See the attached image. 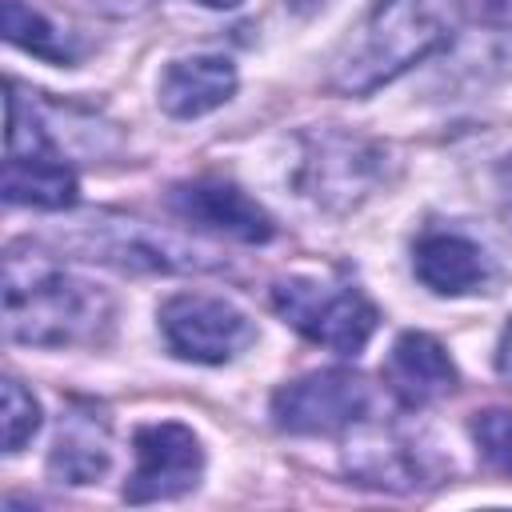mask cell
I'll return each mask as SVG.
<instances>
[{
	"mask_svg": "<svg viewBox=\"0 0 512 512\" xmlns=\"http://www.w3.org/2000/svg\"><path fill=\"white\" fill-rule=\"evenodd\" d=\"M112 324V300L52 264V256L12 244L4 256V332L36 348L96 344Z\"/></svg>",
	"mask_w": 512,
	"mask_h": 512,
	"instance_id": "obj_1",
	"label": "cell"
},
{
	"mask_svg": "<svg viewBox=\"0 0 512 512\" xmlns=\"http://www.w3.org/2000/svg\"><path fill=\"white\" fill-rule=\"evenodd\" d=\"M460 32V0H376L364 24L340 44L328 68V88L368 96L444 52Z\"/></svg>",
	"mask_w": 512,
	"mask_h": 512,
	"instance_id": "obj_2",
	"label": "cell"
},
{
	"mask_svg": "<svg viewBox=\"0 0 512 512\" xmlns=\"http://www.w3.org/2000/svg\"><path fill=\"white\" fill-rule=\"evenodd\" d=\"M272 308L312 344H324L328 352L356 356L372 332H376V308L364 300V292L348 284H320V280H280L272 288Z\"/></svg>",
	"mask_w": 512,
	"mask_h": 512,
	"instance_id": "obj_3",
	"label": "cell"
},
{
	"mask_svg": "<svg viewBox=\"0 0 512 512\" xmlns=\"http://www.w3.org/2000/svg\"><path fill=\"white\" fill-rule=\"evenodd\" d=\"M8 156H4V200L8 204H24V208H72L80 180L76 172L60 160V152L52 148V140L44 136V128L32 120L24 124L20 112V96H8Z\"/></svg>",
	"mask_w": 512,
	"mask_h": 512,
	"instance_id": "obj_4",
	"label": "cell"
},
{
	"mask_svg": "<svg viewBox=\"0 0 512 512\" xmlns=\"http://www.w3.org/2000/svg\"><path fill=\"white\" fill-rule=\"evenodd\" d=\"M160 332L172 356L192 364H224L256 340L252 320L236 304L220 296H200V292L168 296L160 304Z\"/></svg>",
	"mask_w": 512,
	"mask_h": 512,
	"instance_id": "obj_5",
	"label": "cell"
},
{
	"mask_svg": "<svg viewBox=\"0 0 512 512\" xmlns=\"http://www.w3.org/2000/svg\"><path fill=\"white\" fill-rule=\"evenodd\" d=\"M132 476L124 484L128 504H156V500H176L200 484L204 472V448L192 428L176 420L160 424H140L132 436Z\"/></svg>",
	"mask_w": 512,
	"mask_h": 512,
	"instance_id": "obj_6",
	"label": "cell"
},
{
	"mask_svg": "<svg viewBox=\"0 0 512 512\" xmlns=\"http://www.w3.org/2000/svg\"><path fill=\"white\" fill-rule=\"evenodd\" d=\"M368 408V384L364 376L348 368H320L308 372L272 396V420L284 432L300 436H332L352 428Z\"/></svg>",
	"mask_w": 512,
	"mask_h": 512,
	"instance_id": "obj_7",
	"label": "cell"
},
{
	"mask_svg": "<svg viewBox=\"0 0 512 512\" xmlns=\"http://www.w3.org/2000/svg\"><path fill=\"white\" fill-rule=\"evenodd\" d=\"M164 204L184 224L220 232V236L240 240V244H264V240L276 236L272 216L228 180H184V184H172Z\"/></svg>",
	"mask_w": 512,
	"mask_h": 512,
	"instance_id": "obj_8",
	"label": "cell"
},
{
	"mask_svg": "<svg viewBox=\"0 0 512 512\" xmlns=\"http://www.w3.org/2000/svg\"><path fill=\"white\" fill-rule=\"evenodd\" d=\"M384 380L404 408H428L456 388V364L448 360V352L436 336L400 332L388 352Z\"/></svg>",
	"mask_w": 512,
	"mask_h": 512,
	"instance_id": "obj_9",
	"label": "cell"
},
{
	"mask_svg": "<svg viewBox=\"0 0 512 512\" xmlns=\"http://www.w3.org/2000/svg\"><path fill=\"white\" fill-rule=\"evenodd\" d=\"M416 276L424 288L440 292V296H468L480 292L492 280V260L488 252L460 236V232H428L416 244Z\"/></svg>",
	"mask_w": 512,
	"mask_h": 512,
	"instance_id": "obj_10",
	"label": "cell"
},
{
	"mask_svg": "<svg viewBox=\"0 0 512 512\" xmlns=\"http://www.w3.org/2000/svg\"><path fill=\"white\" fill-rule=\"evenodd\" d=\"M232 92H236L232 60L200 52V56H184V60L168 64V72L160 80V108L168 116L192 120V116H204V112L220 108Z\"/></svg>",
	"mask_w": 512,
	"mask_h": 512,
	"instance_id": "obj_11",
	"label": "cell"
},
{
	"mask_svg": "<svg viewBox=\"0 0 512 512\" xmlns=\"http://www.w3.org/2000/svg\"><path fill=\"white\" fill-rule=\"evenodd\" d=\"M112 448H108V416L92 404L68 408L60 420L52 456H48V476L60 484H92L108 472Z\"/></svg>",
	"mask_w": 512,
	"mask_h": 512,
	"instance_id": "obj_12",
	"label": "cell"
},
{
	"mask_svg": "<svg viewBox=\"0 0 512 512\" xmlns=\"http://www.w3.org/2000/svg\"><path fill=\"white\" fill-rule=\"evenodd\" d=\"M0 20H4L8 44L24 48V52L48 60V64H68V60H72V52L64 48V40L52 32V24H48L36 8H28L24 0H4V4H0Z\"/></svg>",
	"mask_w": 512,
	"mask_h": 512,
	"instance_id": "obj_13",
	"label": "cell"
},
{
	"mask_svg": "<svg viewBox=\"0 0 512 512\" xmlns=\"http://www.w3.org/2000/svg\"><path fill=\"white\" fill-rule=\"evenodd\" d=\"M40 432V404L20 380H4V452L16 456Z\"/></svg>",
	"mask_w": 512,
	"mask_h": 512,
	"instance_id": "obj_14",
	"label": "cell"
},
{
	"mask_svg": "<svg viewBox=\"0 0 512 512\" xmlns=\"http://www.w3.org/2000/svg\"><path fill=\"white\" fill-rule=\"evenodd\" d=\"M472 440H476L480 456L496 472L512 476V408H484V412H476Z\"/></svg>",
	"mask_w": 512,
	"mask_h": 512,
	"instance_id": "obj_15",
	"label": "cell"
},
{
	"mask_svg": "<svg viewBox=\"0 0 512 512\" xmlns=\"http://www.w3.org/2000/svg\"><path fill=\"white\" fill-rule=\"evenodd\" d=\"M76 12H88V16H104V20H128V16H140L148 12L156 0H68Z\"/></svg>",
	"mask_w": 512,
	"mask_h": 512,
	"instance_id": "obj_16",
	"label": "cell"
},
{
	"mask_svg": "<svg viewBox=\"0 0 512 512\" xmlns=\"http://www.w3.org/2000/svg\"><path fill=\"white\" fill-rule=\"evenodd\" d=\"M480 4V16L496 28H508L512 32V0H476Z\"/></svg>",
	"mask_w": 512,
	"mask_h": 512,
	"instance_id": "obj_17",
	"label": "cell"
},
{
	"mask_svg": "<svg viewBox=\"0 0 512 512\" xmlns=\"http://www.w3.org/2000/svg\"><path fill=\"white\" fill-rule=\"evenodd\" d=\"M496 372L512 384V324H508L504 336H500V348H496Z\"/></svg>",
	"mask_w": 512,
	"mask_h": 512,
	"instance_id": "obj_18",
	"label": "cell"
},
{
	"mask_svg": "<svg viewBox=\"0 0 512 512\" xmlns=\"http://www.w3.org/2000/svg\"><path fill=\"white\" fill-rule=\"evenodd\" d=\"M500 188H504V200H508V212H512V156H504L500 160Z\"/></svg>",
	"mask_w": 512,
	"mask_h": 512,
	"instance_id": "obj_19",
	"label": "cell"
},
{
	"mask_svg": "<svg viewBox=\"0 0 512 512\" xmlns=\"http://www.w3.org/2000/svg\"><path fill=\"white\" fill-rule=\"evenodd\" d=\"M200 4H208V8H236L240 0H200Z\"/></svg>",
	"mask_w": 512,
	"mask_h": 512,
	"instance_id": "obj_20",
	"label": "cell"
}]
</instances>
